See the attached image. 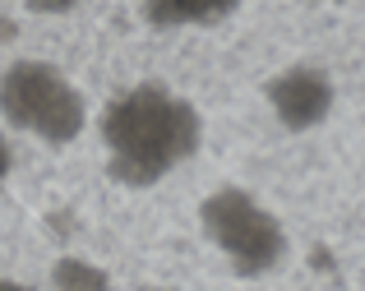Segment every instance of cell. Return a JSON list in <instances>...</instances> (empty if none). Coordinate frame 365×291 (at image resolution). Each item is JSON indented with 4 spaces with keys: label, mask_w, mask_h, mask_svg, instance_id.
Masks as SVG:
<instances>
[{
    "label": "cell",
    "mask_w": 365,
    "mask_h": 291,
    "mask_svg": "<svg viewBox=\"0 0 365 291\" xmlns=\"http://www.w3.org/2000/svg\"><path fill=\"white\" fill-rule=\"evenodd\" d=\"M107 176L125 190H148L185 167L199 148V111L162 83H134L102 111Z\"/></svg>",
    "instance_id": "obj_1"
},
{
    "label": "cell",
    "mask_w": 365,
    "mask_h": 291,
    "mask_svg": "<svg viewBox=\"0 0 365 291\" xmlns=\"http://www.w3.org/2000/svg\"><path fill=\"white\" fill-rule=\"evenodd\" d=\"M0 116L9 130L51 148H65L88 130V102L79 83L51 61H14L0 74Z\"/></svg>",
    "instance_id": "obj_2"
},
{
    "label": "cell",
    "mask_w": 365,
    "mask_h": 291,
    "mask_svg": "<svg viewBox=\"0 0 365 291\" xmlns=\"http://www.w3.org/2000/svg\"><path fill=\"white\" fill-rule=\"evenodd\" d=\"M204 231L241 273H259L277 259V227L268 222V213H259L245 194L217 190L204 199Z\"/></svg>",
    "instance_id": "obj_3"
},
{
    "label": "cell",
    "mask_w": 365,
    "mask_h": 291,
    "mask_svg": "<svg viewBox=\"0 0 365 291\" xmlns=\"http://www.w3.org/2000/svg\"><path fill=\"white\" fill-rule=\"evenodd\" d=\"M236 0H143V19L153 28H195L232 14Z\"/></svg>",
    "instance_id": "obj_4"
},
{
    "label": "cell",
    "mask_w": 365,
    "mask_h": 291,
    "mask_svg": "<svg viewBox=\"0 0 365 291\" xmlns=\"http://www.w3.org/2000/svg\"><path fill=\"white\" fill-rule=\"evenodd\" d=\"M273 102H277V111H282V116H287L292 125H301V121H310V116L319 111L324 93L314 88V83L305 79V74H292V79H282V83H277Z\"/></svg>",
    "instance_id": "obj_5"
},
{
    "label": "cell",
    "mask_w": 365,
    "mask_h": 291,
    "mask_svg": "<svg viewBox=\"0 0 365 291\" xmlns=\"http://www.w3.org/2000/svg\"><path fill=\"white\" fill-rule=\"evenodd\" d=\"M51 287L56 291H111V277L88 259H61L51 273Z\"/></svg>",
    "instance_id": "obj_6"
},
{
    "label": "cell",
    "mask_w": 365,
    "mask_h": 291,
    "mask_svg": "<svg viewBox=\"0 0 365 291\" xmlns=\"http://www.w3.org/2000/svg\"><path fill=\"white\" fill-rule=\"evenodd\" d=\"M24 9H33V14H70V9L88 5V0H19Z\"/></svg>",
    "instance_id": "obj_7"
},
{
    "label": "cell",
    "mask_w": 365,
    "mask_h": 291,
    "mask_svg": "<svg viewBox=\"0 0 365 291\" xmlns=\"http://www.w3.org/2000/svg\"><path fill=\"white\" fill-rule=\"evenodd\" d=\"M0 291H33V287L19 282V277H0Z\"/></svg>",
    "instance_id": "obj_8"
},
{
    "label": "cell",
    "mask_w": 365,
    "mask_h": 291,
    "mask_svg": "<svg viewBox=\"0 0 365 291\" xmlns=\"http://www.w3.org/2000/svg\"><path fill=\"white\" fill-rule=\"evenodd\" d=\"M5 176H9V148L0 143V190H5Z\"/></svg>",
    "instance_id": "obj_9"
}]
</instances>
